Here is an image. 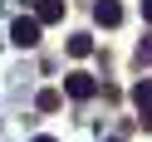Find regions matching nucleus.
<instances>
[{"label": "nucleus", "instance_id": "nucleus-1", "mask_svg": "<svg viewBox=\"0 0 152 142\" xmlns=\"http://www.w3.org/2000/svg\"><path fill=\"white\" fill-rule=\"evenodd\" d=\"M10 44H20V49H34V44H39V20H15L10 25Z\"/></svg>", "mask_w": 152, "mask_h": 142}, {"label": "nucleus", "instance_id": "nucleus-2", "mask_svg": "<svg viewBox=\"0 0 152 142\" xmlns=\"http://www.w3.org/2000/svg\"><path fill=\"white\" fill-rule=\"evenodd\" d=\"M132 103H137V113H142V127L152 132V79H137V88H132Z\"/></svg>", "mask_w": 152, "mask_h": 142}, {"label": "nucleus", "instance_id": "nucleus-3", "mask_svg": "<svg viewBox=\"0 0 152 142\" xmlns=\"http://www.w3.org/2000/svg\"><path fill=\"white\" fill-rule=\"evenodd\" d=\"M93 20H98L103 30H113V25H123V5L118 0H98V5H93Z\"/></svg>", "mask_w": 152, "mask_h": 142}, {"label": "nucleus", "instance_id": "nucleus-4", "mask_svg": "<svg viewBox=\"0 0 152 142\" xmlns=\"http://www.w3.org/2000/svg\"><path fill=\"white\" fill-rule=\"evenodd\" d=\"M64 93H69V98H93L98 83H93L88 74H69V79H64Z\"/></svg>", "mask_w": 152, "mask_h": 142}, {"label": "nucleus", "instance_id": "nucleus-5", "mask_svg": "<svg viewBox=\"0 0 152 142\" xmlns=\"http://www.w3.org/2000/svg\"><path fill=\"white\" fill-rule=\"evenodd\" d=\"M34 20H39V25L64 20V0H39V5H34Z\"/></svg>", "mask_w": 152, "mask_h": 142}, {"label": "nucleus", "instance_id": "nucleus-6", "mask_svg": "<svg viewBox=\"0 0 152 142\" xmlns=\"http://www.w3.org/2000/svg\"><path fill=\"white\" fill-rule=\"evenodd\" d=\"M69 54H74V59L93 54V39H88V34H69Z\"/></svg>", "mask_w": 152, "mask_h": 142}, {"label": "nucleus", "instance_id": "nucleus-7", "mask_svg": "<svg viewBox=\"0 0 152 142\" xmlns=\"http://www.w3.org/2000/svg\"><path fill=\"white\" fill-rule=\"evenodd\" d=\"M59 103H64L59 93H54V88H44L39 98H34V108H39V113H54V108H59Z\"/></svg>", "mask_w": 152, "mask_h": 142}, {"label": "nucleus", "instance_id": "nucleus-8", "mask_svg": "<svg viewBox=\"0 0 152 142\" xmlns=\"http://www.w3.org/2000/svg\"><path fill=\"white\" fill-rule=\"evenodd\" d=\"M132 64H137V69H147V64H152V34L137 44V49H132Z\"/></svg>", "mask_w": 152, "mask_h": 142}, {"label": "nucleus", "instance_id": "nucleus-9", "mask_svg": "<svg viewBox=\"0 0 152 142\" xmlns=\"http://www.w3.org/2000/svg\"><path fill=\"white\" fill-rule=\"evenodd\" d=\"M142 15H147V20H152V0H142Z\"/></svg>", "mask_w": 152, "mask_h": 142}, {"label": "nucleus", "instance_id": "nucleus-10", "mask_svg": "<svg viewBox=\"0 0 152 142\" xmlns=\"http://www.w3.org/2000/svg\"><path fill=\"white\" fill-rule=\"evenodd\" d=\"M34 142H54V137H34Z\"/></svg>", "mask_w": 152, "mask_h": 142}, {"label": "nucleus", "instance_id": "nucleus-11", "mask_svg": "<svg viewBox=\"0 0 152 142\" xmlns=\"http://www.w3.org/2000/svg\"><path fill=\"white\" fill-rule=\"evenodd\" d=\"M108 142H123V137H108Z\"/></svg>", "mask_w": 152, "mask_h": 142}]
</instances>
